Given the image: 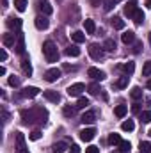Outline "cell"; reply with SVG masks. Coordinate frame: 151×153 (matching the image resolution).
Segmentation results:
<instances>
[{
  "label": "cell",
  "instance_id": "1",
  "mask_svg": "<svg viewBox=\"0 0 151 153\" xmlns=\"http://www.w3.org/2000/svg\"><path fill=\"white\" fill-rule=\"evenodd\" d=\"M21 119H23V123L25 125H32V123H41V125H44L46 123V119H48V112H46V109H43V107H34V109H30V111H21Z\"/></svg>",
  "mask_w": 151,
  "mask_h": 153
},
{
  "label": "cell",
  "instance_id": "2",
  "mask_svg": "<svg viewBox=\"0 0 151 153\" xmlns=\"http://www.w3.org/2000/svg\"><path fill=\"white\" fill-rule=\"evenodd\" d=\"M43 55L48 62H57L59 61V50L53 41H44L43 43Z\"/></svg>",
  "mask_w": 151,
  "mask_h": 153
},
{
  "label": "cell",
  "instance_id": "3",
  "mask_svg": "<svg viewBox=\"0 0 151 153\" xmlns=\"http://www.w3.org/2000/svg\"><path fill=\"white\" fill-rule=\"evenodd\" d=\"M89 55H91L94 61H101V59H103V55H105L103 46H100V45H96V43L89 45Z\"/></svg>",
  "mask_w": 151,
  "mask_h": 153
},
{
  "label": "cell",
  "instance_id": "4",
  "mask_svg": "<svg viewBox=\"0 0 151 153\" xmlns=\"http://www.w3.org/2000/svg\"><path fill=\"white\" fill-rule=\"evenodd\" d=\"M16 41H18V32H16V34H14V32H7V34L2 36V43H4L5 48H14Z\"/></svg>",
  "mask_w": 151,
  "mask_h": 153
},
{
  "label": "cell",
  "instance_id": "5",
  "mask_svg": "<svg viewBox=\"0 0 151 153\" xmlns=\"http://www.w3.org/2000/svg\"><path fill=\"white\" fill-rule=\"evenodd\" d=\"M16 152L18 153H29L27 144H25V135L21 132H16Z\"/></svg>",
  "mask_w": 151,
  "mask_h": 153
},
{
  "label": "cell",
  "instance_id": "6",
  "mask_svg": "<svg viewBox=\"0 0 151 153\" xmlns=\"http://www.w3.org/2000/svg\"><path fill=\"white\" fill-rule=\"evenodd\" d=\"M84 91H85V85H84L82 82L71 84V85L68 87V94H70V96H80V94H82Z\"/></svg>",
  "mask_w": 151,
  "mask_h": 153
},
{
  "label": "cell",
  "instance_id": "7",
  "mask_svg": "<svg viewBox=\"0 0 151 153\" xmlns=\"http://www.w3.org/2000/svg\"><path fill=\"white\" fill-rule=\"evenodd\" d=\"M43 96H44L48 102H52V103H59V102H61V94H59L57 91H53V89H46V91L43 93Z\"/></svg>",
  "mask_w": 151,
  "mask_h": 153
},
{
  "label": "cell",
  "instance_id": "8",
  "mask_svg": "<svg viewBox=\"0 0 151 153\" xmlns=\"http://www.w3.org/2000/svg\"><path fill=\"white\" fill-rule=\"evenodd\" d=\"M14 50H16V53H20V55L25 53V36H23V32H18V41H16V45H14Z\"/></svg>",
  "mask_w": 151,
  "mask_h": 153
},
{
  "label": "cell",
  "instance_id": "9",
  "mask_svg": "<svg viewBox=\"0 0 151 153\" xmlns=\"http://www.w3.org/2000/svg\"><path fill=\"white\" fill-rule=\"evenodd\" d=\"M87 75L91 76V78H93V80H100V82H101V80H105V71H101V70H98V68H89V70H87Z\"/></svg>",
  "mask_w": 151,
  "mask_h": 153
},
{
  "label": "cell",
  "instance_id": "10",
  "mask_svg": "<svg viewBox=\"0 0 151 153\" xmlns=\"http://www.w3.org/2000/svg\"><path fill=\"white\" fill-rule=\"evenodd\" d=\"M94 135H96V130H94V128H84V130L80 132V139H82L84 143L93 141V139H94Z\"/></svg>",
  "mask_w": 151,
  "mask_h": 153
},
{
  "label": "cell",
  "instance_id": "11",
  "mask_svg": "<svg viewBox=\"0 0 151 153\" xmlns=\"http://www.w3.org/2000/svg\"><path fill=\"white\" fill-rule=\"evenodd\" d=\"M57 78H61V70L59 68H52L44 73V80L46 82H55Z\"/></svg>",
  "mask_w": 151,
  "mask_h": 153
},
{
  "label": "cell",
  "instance_id": "12",
  "mask_svg": "<svg viewBox=\"0 0 151 153\" xmlns=\"http://www.w3.org/2000/svg\"><path fill=\"white\" fill-rule=\"evenodd\" d=\"M39 11L43 13V16H50L53 13V7H52V4L48 0H41L39 2Z\"/></svg>",
  "mask_w": 151,
  "mask_h": 153
},
{
  "label": "cell",
  "instance_id": "13",
  "mask_svg": "<svg viewBox=\"0 0 151 153\" xmlns=\"http://www.w3.org/2000/svg\"><path fill=\"white\" fill-rule=\"evenodd\" d=\"M137 9H139V7H137V0H130V2L124 5V14H126L128 18H133V14H135Z\"/></svg>",
  "mask_w": 151,
  "mask_h": 153
},
{
  "label": "cell",
  "instance_id": "14",
  "mask_svg": "<svg viewBox=\"0 0 151 153\" xmlns=\"http://www.w3.org/2000/svg\"><path fill=\"white\" fill-rule=\"evenodd\" d=\"M38 94H39V89L38 87H34V85L23 87V91H21V96H23V98H36Z\"/></svg>",
  "mask_w": 151,
  "mask_h": 153
},
{
  "label": "cell",
  "instance_id": "15",
  "mask_svg": "<svg viewBox=\"0 0 151 153\" xmlns=\"http://www.w3.org/2000/svg\"><path fill=\"white\" fill-rule=\"evenodd\" d=\"M84 125H93L94 121H96V112L94 111H87V112H84L82 116V119H80Z\"/></svg>",
  "mask_w": 151,
  "mask_h": 153
},
{
  "label": "cell",
  "instance_id": "16",
  "mask_svg": "<svg viewBox=\"0 0 151 153\" xmlns=\"http://www.w3.org/2000/svg\"><path fill=\"white\" fill-rule=\"evenodd\" d=\"M7 27L11 29V30H20L21 29V20L20 18H7Z\"/></svg>",
  "mask_w": 151,
  "mask_h": 153
},
{
  "label": "cell",
  "instance_id": "17",
  "mask_svg": "<svg viewBox=\"0 0 151 153\" xmlns=\"http://www.w3.org/2000/svg\"><path fill=\"white\" fill-rule=\"evenodd\" d=\"M34 23H36V27H38L39 30H44V29H48V25H50V22H48L46 16H38V18L34 20Z\"/></svg>",
  "mask_w": 151,
  "mask_h": 153
},
{
  "label": "cell",
  "instance_id": "18",
  "mask_svg": "<svg viewBox=\"0 0 151 153\" xmlns=\"http://www.w3.org/2000/svg\"><path fill=\"white\" fill-rule=\"evenodd\" d=\"M21 70H23V73L27 76L32 75V66H30V61H29L27 55H23V59H21Z\"/></svg>",
  "mask_w": 151,
  "mask_h": 153
},
{
  "label": "cell",
  "instance_id": "19",
  "mask_svg": "<svg viewBox=\"0 0 151 153\" xmlns=\"http://www.w3.org/2000/svg\"><path fill=\"white\" fill-rule=\"evenodd\" d=\"M121 41H123L124 45L133 43V41H135V32H133V30H124V32L121 34Z\"/></svg>",
  "mask_w": 151,
  "mask_h": 153
},
{
  "label": "cell",
  "instance_id": "20",
  "mask_svg": "<svg viewBox=\"0 0 151 153\" xmlns=\"http://www.w3.org/2000/svg\"><path fill=\"white\" fill-rule=\"evenodd\" d=\"M84 27H85V32H87V34H94V32H96V23H94V20H91V18H87V20L84 22Z\"/></svg>",
  "mask_w": 151,
  "mask_h": 153
},
{
  "label": "cell",
  "instance_id": "21",
  "mask_svg": "<svg viewBox=\"0 0 151 153\" xmlns=\"http://www.w3.org/2000/svg\"><path fill=\"white\" fill-rule=\"evenodd\" d=\"M121 70H123V73L126 76H130L133 73V70H135V62H132V61H128V62H124L123 66H121Z\"/></svg>",
  "mask_w": 151,
  "mask_h": 153
},
{
  "label": "cell",
  "instance_id": "22",
  "mask_svg": "<svg viewBox=\"0 0 151 153\" xmlns=\"http://www.w3.org/2000/svg\"><path fill=\"white\" fill-rule=\"evenodd\" d=\"M66 148H68V144H66L64 141H61V143H55V144L52 146V152L53 153H64Z\"/></svg>",
  "mask_w": 151,
  "mask_h": 153
},
{
  "label": "cell",
  "instance_id": "23",
  "mask_svg": "<svg viewBox=\"0 0 151 153\" xmlns=\"http://www.w3.org/2000/svg\"><path fill=\"white\" fill-rule=\"evenodd\" d=\"M66 55H68V57H78V55H80V48H78L76 45L68 46V48H66Z\"/></svg>",
  "mask_w": 151,
  "mask_h": 153
},
{
  "label": "cell",
  "instance_id": "24",
  "mask_svg": "<svg viewBox=\"0 0 151 153\" xmlns=\"http://www.w3.org/2000/svg\"><path fill=\"white\" fill-rule=\"evenodd\" d=\"M112 27L117 29V30H123V29H124V20L119 18V16H114L112 18Z\"/></svg>",
  "mask_w": 151,
  "mask_h": 153
},
{
  "label": "cell",
  "instance_id": "25",
  "mask_svg": "<svg viewBox=\"0 0 151 153\" xmlns=\"http://www.w3.org/2000/svg\"><path fill=\"white\" fill-rule=\"evenodd\" d=\"M126 112H128V107H126V105H117V107L114 109V114L117 116V117H124Z\"/></svg>",
  "mask_w": 151,
  "mask_h": 153
},
{
  "label": "cell",
  "instance_id": "26",
  "mask_svg": "<svg viewBox=\"0 0 151 153\" xmlns=\"http://www.w3.org/2000/svg\"><path fill=\"white\" fill-rule=\"evenodd\" d=\"M133 22H135L137 25H142V23H144V13H142L141 9L135 11V14H133Z\"/></svg>",
  "mask_w": 151,
  "mask_h": 153
},
{
  "label": "cell",
  "instance_id": "27",
  "mask_svg": "<svg viewBox=\"0 0 151 153\" xmlns=\"http://www.w3.org/2000/svg\"><path fill=\"white\" fill-rule=\"evenodd\" d=\"M71 39H73L75 43H84V41H85V34L80 32V30H75V32L71 34Z\"/></svg>",
  "mask_w": 151,
  "mask_h": 153
},
{
  "label": "cell",
  "instance_id": "28",
  "mask_svg": "<svg viewBox=\"0 0 151 153\" xmlns=\"http://www.w3.org/2000/svg\"><path fill=\"white\" fill-rule=\"evenodd\" d=\"M128 82H130V76H126V75L121 76V78L115 82V87H119V89H124V87L128 85Z\"/></svg>",
  "mask_w": 151,
  "mask_h": 153
},
{
  "label": "cell",
  "instance_id": "29",
  "mask_svg": "<svg viewBox=\"0 0 151 153\" xmlns=\"http://www.w3.org/2000/svg\"><path fill=\"white\" fill-rule=\"evenodd\" d=\"M103 50H107V52H114V50H115V41H114V39H105V43H103Z\"/></svg>",
  "mask_w": 151,
  "mask_h": 153
},
{
  "label": "cell",
  "instance_id": "30",
  "mask_svg": "<svg viewBox=\"0 0 151 153\" xmlns=\"http://www.w3.org/2000/svg\"><path fill=\"white\" fill-rule=\"evenodd\" d=\"M121 128H123L124 132H132V130L135 128V123H133L132 119H128V121H123V125H121Z\"/></svg>",
  "mask_w": 151,
  "mask_h": 153
},
{
  "label": "cell",
  "instance_id": "31",
  "mask_svg": "<svg viewBox=\"0 0 151 153\" xmlns=\"http://www.w3.org/2000/svg\"><path fill=\"white\" fill-rule=\"evenodd\" d=\"M119 143H121L119 134H110V135H109V144H112V146H119Z\"/></svg>",
  "mask_w": 151,
  "mask_h": 153
},
{
  "label": "cell",
  "instance_id": "32",
  "mask_svg": "<svg viewBox=\"0 0 151 153\" xmlns=\"http://www.w3.org/2000/svg\"><path fill=\"white\" fill-rule=\"evenodd\" d=\"M62 112H64V116L66 117H73L76 112V107H71V105H66L64 109H62Z\"/></svg>",
  "mask_w": 151,
  "mask_h": 153
},
{
  "label": "cell",
  "instance_id": "33",
  "mask_svg": "<svg viewBox=\"0 0 151 153\" xmlns=\"http://www.w3.org/2000/svg\"><path fill=\"white\" fill-rule=\"evenodd\" d=\"M139 150H141V153H151V144L148 143V141H141Z\"/></svg>",
  "mask_w": 151,
  "mask_h": 153
},
{
  "label": "cell",
  "instance_id": "34",
  "mask_svg": "<svg viewBox=\"0 0 151 153\" xmlns=\"http://www.w3.org/2000/svg\"><path fill=\"white\" fill-rule=\"evenodd\" d=\"M14 7H16L20 13H23V11L27 9V0H14Z\"/></svg>",
  "mask_w": 151,
  "mask_h": 153
},
{
  "label": "cell",
  "instance_id": "35",
  "mask_svg": "<svg viewBox=\"0 0 151 153\" xmlns=\"http://www.w3.org/2000/svg\"><path fill=\"white\" fill-rule=\"evenodd\" d=\"M130 96H132L133 100L142 98V89H141V87H133V89H132V93H130Z\"/></svg>",
  "mask_w": 151,
  "mask_h": 153
},
{
  "label": "cell",
  "instance_id": "36",
  "mask_svg": "<svg viewBox=\"0 0 151 153\" xmlns=\"http://www.w3.org/2000/svg\"><path fill=\"white\" fill-rule=\"evenodd\" d=\"M87 105H89V100H87V98H84V96H80L75 107H76V109H85Z\"/></svg>",
  "mask_w": 151,
  "mask_h": 153
},
{
  "label": "cell",
  "instance_id": "37",
  "mask_svg": "<svg viewBox=\"0 0 151 153\" xmlns=\"http://www.w3.org/2000/svg\"><path fill=\"white\" fill-rule=\"evenodd\" d=\"M119 150H121L123 153H128L130 150H132V144H130L128 141H121V143H119Z\"/></svg>",
  "mask_w": 151,
  "mask_h": 153
},
{
  "label": "cell",
  "instance_id": "38",
  "mask_svg": "<svg viewBox=\"0 0 151 153\" xmlns=\"http://www.w3.org/2000/svg\"><path fill=\"white\" fill-rule=\"evenodd\" d=\"M141 121H142V123H150L151 121V111H142V112H141Z\"/></svg>",
  "mask_w": 151,
  "mask_h": 153
},
{
  "label": "cell",
  "instance_id": "39",
  "mask_svg": "<svg viewBox=\"0 0 151 153\" xmlns=\"http://www.w3.org/2000/svg\"><path fill=\"white\" fill-rule=\"evenodd\" d=\"M151 75V61L144 62V68H142V76H150Z\"/></svg>",
  "mask_w": 151,
  "mask_h": 153
},
{
  "label": "cell",
  "instance_id": "40",
  "mask_svg": "<svg viewBox=\"0 0 151 153\" xmlns=\"http://www.w3.org/2000/svg\"><path fill=\"white\" fill-rule=\"evenodd\" d=\"M87 89H89V93H91V94H93V96H96V94H98V93H100V91H101V89H100V85H98V84H91V85H89V87H87Z\"/></svg>",
  "mask_w": 151,
  "mask_h": 153
},
{
  "label": "cell",
  "instance_id": "41",
  "mask_svg": "<svg viewBox=\"0 0 151 153\" xmlns=\"http://www.w3.org/2000/svg\"><path fill=\"white\" fill-rule=\"evenodd\" d=\"M9 85H13V87H18V85H20V76L11 75V76H9Z\"/></svg>",
  "mask_w": 151,
  "mask_h": 153
},
{
  "label": "cell",
  "instance_id": "42",
  "mask_svg": "<svg viewBox=\"0 0 151 153\" xmlns=\"http://www.w3.org/2000/svg\"><path fill=\"white\" fill-rule=\"evenodd\" d=\"M115 2H117V0H105V4H103V5H105V11H112V7L115 5Z\"/></svg>",
  "mask_w": 151,
  "mask_h": 153
},
{
  "label": "cell",
  "instance_id": "43",
  "mask_svg": "<svg viewBox=\"0 0 151 153\" xmlns=\"http://www.w3.org/2000/svg\"><path fill=\"white\" fill-rule=\"evenodd\" d=\"M41 135H43V134H41L39 130H34V132L30 134V139H32V141H38V139H41Z\"/></svg>",
  "mask_w": 151,
  "mask_h": 153
},
{
  "label": "cell",
  "instance_id": "44",
  "mask_svg": "<svg viewBox=\"0 0 151 153\" xmlns=\"http://www.w3.org/2000/svg\"><path fill=\"white\" fill-rule=\"evenodd\" d=\"M141 48H142V43H141V41H135V45H133V52H135V53H139V52H141Z\"/></svg>",
  "mask_w": 151,
  "mask_h": 153
},
{
  "label": "cell",
  "instance_id": "45",
  "mask_svg": "<svg viewBox=\"0 0 151 153\" xmlns=\"http://www.w3.org/2000/svg\"><path fill=\"white\" fill-rule=\"evenodd\" d=\"M85 153H100V148H98V146H89V148L85 150Z\"/></svg>",
  "mask_w": 151,
  "mask_h": 153
},
{
  "label": "cell",
  "instance_id": "46",
  "mask_svg": "<svg viewBox=\"0 0 151 153\" xmlns=\"http://www.w3.org/2000/svg\"><path fill=\"white\" fill-rule=\"evenodd\" d=\"M0 61H2V62H4V61H7V52H5L4 48L0 50Z\"/></svg>",
  "mask_w": 151,
  "mask_h": 153
},
{
  "label": "cell",
  "instance_id": "47",
  "mask_svg": "<svg viewBox=\"0 0 151 153\" xmlns=\"http://www.w3.org/2000/svg\"><path fill=\"white\" fill-rule=\"evenodd\" d=\"M132 111H133V112H141V103H137V102H135V103L132 105Z\"/></svg>",
  "mask_w": 151,
  "mask_h": 153
},
{
  "label": "cell",
  "instance_id": "48",
  "mask_svg": "<svg viewBox=\"0 0 151 153\" xmlns=\"http://www.w3.org/2000/svg\"><path fill=\"white\" fill-rule=\"evenodd\" d=\"M70 153H80V148H78L76 144H71V148H70Z\"/></svg>",
  "mask_w": 151,
  "mask_h": 153
},
{
  "label": "cell",
  "instance_id": "49",
  "mask_svg": "<svg viewBox=\"0 0 151 153\" xmlns=\"http://www.w3.org/2000/svg\"><path fill=\"white\" fill-rule=\"evenodd\" d=\"M2 116H4V123H7V121H9V114H7L5 109H2Z\"/></svg>",
  "mask_w": 151,
  "mask_h": 153
},
{
  "label": "cell",
  "instance_id": "50",
  "mask_svg": "<svg viewBox=\"0 0 151 153\" xmlns=\"http://www.w3.org/2000/svg\"><path fill=\"white\" fill-rule=\"evenodd\" d=\"M64 70H66V71H70V70H75V68H73V66H70V64H64Z\"/></svg>",
  "mask_w": 151,
  "mask_h": 153
},
{
  "label": "cell",
  "instance_id": "51",
  "mask_svg": "<svg viewBox=\"0 0 151 153\" xmlns=\"http://www.w3.org/2000/svg\"><path fill=\"white\" fill-rule=\"evenodd\" d=\"M91 4H93V5H98V4H100V0H91Z\"/></svg>",
  "mask_w": 151,
  "mask_h": 153
},
{
  "label": "cell",
  "instance_id": "52",
  "mask_svg": "<svg viewBox=\"0 0 151 153\" xmlns=\"http://www.w3.org/2000/svg\"><path fill=\"white\" fill-rule=\"evenodd\" d=\"M146 5H148V7L151 9V0H146Z\"/></svg>",
  "mask_w": 151,
  "mask_h": 153
},
{
  "label": "cell",
  "instance_id": "53",
  "mask_svg": "<svg viewBox=\"0 0 151 153\" xmlns=\"http://www.w3.org/2000/svg\"><path fill=\"white\" fill-rule=\"evenodd\" d=\"M148 89H151V78L148 80Z\"/></svg>",
  "mask_w": 151,
  "mask_h": 153
},
{
  "label": "cell",
  "instance_id": "54",
  "mask_svg": "<svg viewBox=\"0 0 151 153\" xmlns=\"http://www.w3.org/2000/svg\"><path fill=\"white\" fill-rule=\"evenodd\" d=\"M150 45H151V32H150Z\"/></svg>",
  "mask_w": 151,
  "mask_h": 153
},
{
  "label": "cell",
  "instance_id": "55",
  "mask_svg": "<svg viewBox=\"0 0 151 153\" xmlns=\"http://www.w3.org/2000/svg\"><path fill=\"white\" fill-rule=\"evenodd\" d=\"M150 135H151V130H150Z\"/></svg>",
  "mask_w": 151,
  "mask_h": 153
}]
</instances>
